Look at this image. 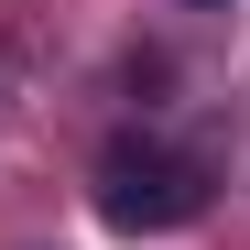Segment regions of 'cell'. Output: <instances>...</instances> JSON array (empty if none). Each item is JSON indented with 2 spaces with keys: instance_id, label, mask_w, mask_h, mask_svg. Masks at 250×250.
Listing matches in <instances>:
<instances>
[{
  "instance_id": "6da1fadb",
  "label": "cell",
  "mask_w": 250,
  "mask_h": 250,
  "mask_svg": "<svg viewBox=\"0 0 250 250\" xmlns=\"http://www.w3.org/2000/svg\"><path fill=\"white\" fill-rule=\"evenodd\" d=\"M196 207H207V174H196V163H174V152H152V142H120V152L98 163V218L131 229V239L185 229Z\"/></svg>"
},
{
  "instance_id": "7a4b0ae2",
  "label": "cell",
  "mask_w": 250,
  "mask_h": 250,
  "mask_svg": "<svg viewBox=\"0 0 250 250\" xmlns=\"http://www.w3.org/2000/svg\"><path fill=\"white\" fill-rule=\"evenodd\" d=\"M196 11H218V0H196Z\"/></svg>"
}]
</instances>
